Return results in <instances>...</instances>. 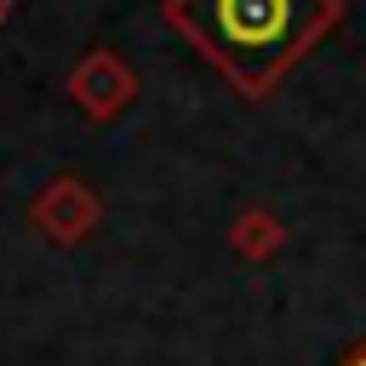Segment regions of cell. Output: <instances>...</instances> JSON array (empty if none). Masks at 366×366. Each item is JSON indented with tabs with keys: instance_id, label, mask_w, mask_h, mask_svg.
Here are the masks:
<instances>
[{
	"instance_id": "cell-1",
	"label": "cell",
	"mask_w": 366,
	"mask_h": 366,
	"mask_svg": "<svg viewBox=\"0 0 366 366\" xmlns=\"http://www.w3.org/2000/svg\"><path fill=\"white\" fill-rule=\"evenodd\" d=\"M292 6L286 0H200L194 29L212 40V51H257L286 34Z\"/></svg>"
},
{
	"instance_id": "cell-2",
	"label": "cell",
	"mask_w": 366,
	"mask_h": 366,
	"mask_svg": "<svg viewBox=\"0 0 366 366\" xmlns=\"http://www.w3.org/2000/svg\"><path fill=\"white\" fill-rule=\"evenodd\" d=\"M355 366H366V360H355Z\"/></svg>"
}]
</instances>
